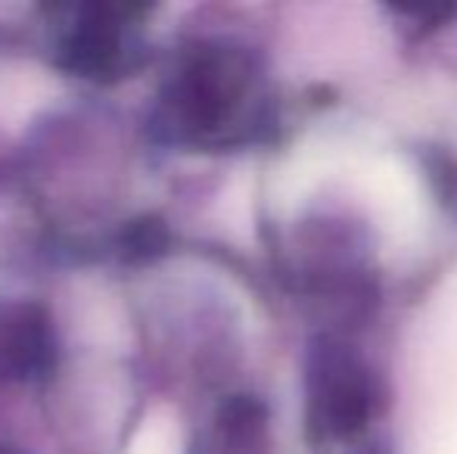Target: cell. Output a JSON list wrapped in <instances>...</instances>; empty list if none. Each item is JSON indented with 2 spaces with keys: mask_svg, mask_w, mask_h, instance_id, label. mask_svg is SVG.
<instances>
[{
  "mask_svg": "<svg viewBox=\"0 0 457 454\" xmlns=\"http://www.w3.org/2000/svg\"><path fill=\"white\" fill-rule=\"evenodd\" d=\"M165 119L187 144L237 146L265 134L271 100L246 50L203 44L187 54L165 91Z\"/></svg>",
  "mask_w": 457,
  "mask_h": 454,
  "instance_id": "6da1fadb",
  "label": "cell"
},
{
  "mask_svg": "<svg viewBox=\"0 0 457 454\" xmlns=\"http://www.w3.org/2000/svg\"><path fill=\"white\" fill-rule=\"evenodd\" d=\"M427 175L436 187V196H442L445 206H454L457 202V162L448 156L445 150H433L427 156Z\"/></svg>",
  "mask_w": 457,
  "mask_h": 454,
  "instance_id": "8992f818",
  "label": "cell"
},
{
  "mask_svg": "<svg viewBox=\"0 0 457 454\" xmlns=\"http://www.w3.org/2000/svg\"><path fill=\"white\" fill-rule=\"evenodd\" d=\"M271 414L259 395L237 392L221 401L209 433L212 454H268Z\"/></svg>",
  "mask_w": 457,
  "mask_h": 454,
  "instance_id": "5b68a950",
  "label": "cell"
},
{
  "mask_svg": "<svg viewBox=\"0 0 457 454\" xmlns=\"http://www.w3.org/2000/svg\"><path fill=\"white\" fill-rule=\"evenodd\" d=\"M0 454H12V451H6V449H0Z\"/></svg>",
  "mask_w": 457,
  "mask_h": 454,
  "instance_id": "ba28073f",
  "label": "cell"
},
{
  "mask_svg": "<svg viewBox=\"0 0 457 454\" xmlns=\"http://www.w3.org/2000/svg\"><path fill=\"white\" fill-rule=\"evenodd\" d=\"M62 62L91 78L115 75L128 62L125 10L115 6H85L79 22L62 37Z\"/></svg>",
  "mask_w": 457,
  "mask_h": 454,
  "instance_id": "277c9868",
  "label": "cell"
},
{
  "mask_svg": "<svg viewBox=\"0 0 457 454\" xmlns=\"http://www.w3.org/2000/svg\"><path fill=\"white\" fill-rule=\"evenodd\" d=\"M383 383L343 334H318L305 355V426L312 442H358L383 411Z\"/></svg>",
  "mask_w": 457,
  "mask_h": 454,
  "instance_id": "7a4b0ae2",
  "label": "cell"
},
{
  "mask_svg": "<svg viewBox=\"0 0 457 454\" xmlns=\"http://www.w3.org/2000/svg\"><path fill=\"white\" fill-rule=\"evenodd\" d=\"M355 454H389V451H386V449H379V445H367V449L355 451Z\"/></svg>",
  "mask_w": 457,
  "mask_h": 454,
  "instance_id": "52a82bcc",
  "label": "cell"
},
{
  "mask_svg": "<svg viewBox=\"0 0 457 454\" xmlns=\"http://www.w3.org/2000/svg\"><path fill=\"white\" fill-rule=\"evenodd\" d=\"M56 336L47 311L31 302L0 305V376L41 380L54 370Z\"/></svg>",
  "mask_w": 457,
  "mask_h": 454,
  "instance_id": "3957f363",
  "label": "cell"
}]
</instances>
